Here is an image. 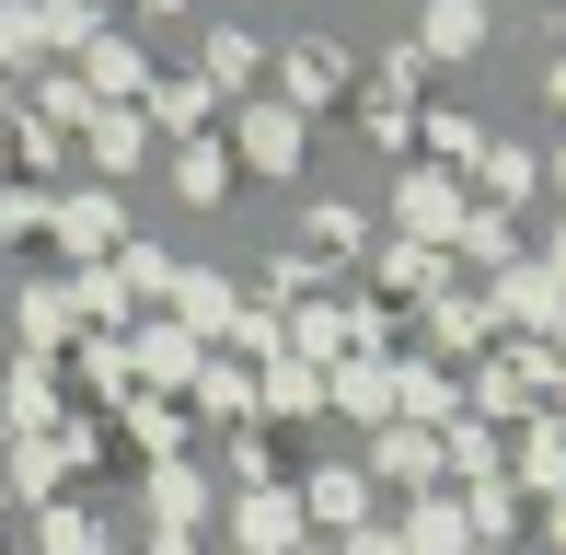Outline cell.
<instances>
[{
    "mask_svg": "<svg viewBox=\"0 0 566 555\" xmlns=\"http://www.w3.org/2000/svg\"><path fill=\"white\" fill-rule=\"evenodd\" d=\"M82 93H93V105H127V93H150L139 46H127V35H93V46H82Z\"/></svg>",
    "mask_w": 566,
    "mask_h": 555,
    "instance_id": "1",
    "label": "cell"
},
{
    "mask_svg": "<svg viewBox=\"0 0 566 555\" xmlns=\"http://www.w3.org/2000/svg\"><path fill=\"white\" fill-rule=\"evenodd\" d=\"M243 163H266V174L301 163V105L290 93H277V105H243Z\"/></svg>",
    "mask_w": 566,
    "mask_h": 555,
    "instance_id": "2",
    "label": "cell"
},
{
    "mask_svg": "<svg viewBox=\"0 0 566 555\" xmlns=\"http://www.w3.org/2000/svg\"><path fill=\"white\" fill-rule=\"evenodd\" d=\"M209 105H220V82H150V93H139V116H150V128H174V139H186Z\"/></svg>",
    "mask_w": 566,
    "mask_h": 555,
    "instance_id": "3",
    "label": "cell"
},
{
    "mask_svg": "<svg viewBox=\"0 0 566 555\" xmlns=\"http://www.w3.org/2000/svg\"><path fill=\"white\" fill-rule=\"evenodd\" d=\"M82 128H93V163H139V150H150V116L139 105H93Z\"/></svg>",
    "mask_w": 566,
    "mask_h": 555,
    "instance_id": "4",
    "label": "cell"
},
{
    "mask_svg": "<svg viewBox=\"0 0 566 555\" xmlns=\"http://www.w3.org/2000/svg\"><path fill=\"white\" fill-rule=\"evenodd\" d=\"M405 220L417 232H462V186L451 174H405Z\"/></svg>",
    "mask_w": 566,
    "mask_h": 555,
    "instance_id": "5",
    "label": "cell"
},
{
    "mask_svg": "<svg viewBox=\"0 0 566 555\" xmlns=\"http://www.w3.org/2000/svg\"><path fill=\"white\" fill-rule=\"evenodd\" d=\"M336 82H347V59H336V46H290V105H324Z\"/></svg>",
    "mask_w": 566,
    "mask_h": 555,
    "instance_id": "6",
    "label": "cell"
},
{
    "mask_svg": "<svg viewBox=\"0 0 566 555\" xmlns=\"http://www.w3.org/2000/svg\"><path fill=\"white\" fill-rule=\"evenodd\" d=\"M12 59H46V12L35 0H0V70Z\"/></svg>",
    "mask_w": 566,
    "mask_h": 555,
    "instance_id": "7",
    "label": "cell"
},
{
    "mask_svg": "<svg viewBox=\"0 0 566 555\" xmlns=\"http://www.w3.org/2000/svg\"><path fill=\"white\" fill-rule=\"evenodd\" d=\"M35 12H46V46H70V59L105 35V23H93V0H35Z\"/></svg>",
    "mask_w": 566,
    "mask_h": 555,
    "instance_id": "8",
    "label": "cell"
},
{
    "mask_svg": "<svg viewBox=\"0 0 566 555\" xmlns=\"http://www.w3.org/2000/svg\"><path fill=\"white\" fill-rule=\"evenodd\" d=\"M474 35H485L474 0H428V46H440V59H451V46H474Z\"/></svg>",
    "mask_w": 566,
    "mask_h": 555,
    "instance_id": "9",
    "label": "cell"
},
{
    "mask_svg": "<svg viewBox=\"0 0 566 555\" xmlns=\"http://www.w3.org/2000/svg\"><path fill=\"white\" fill-rule=\"evenodd\" d=\"M220 174H231V163H220L209 139H186V150H174V186H186V197H220Z\"/></svg>",
    "mask_w": 566,
    "mask_h": 555,
    "instance_id": "10",
    "label": "cell"
},
{
    "mask_svg": "<svg viewBox=\"0 0 566 555\" xmlns=\"http://www.w3.org/2000/svg\"><path fill=\"white\" fill-rule=\"evenodd\" d=\"M59 232H70V243H82V255H93V243H105V232H116V209H105V197H70V209H59Z\"/></svg>",
    "mask_w": 566,
    "mask_h": 555,
    "instance_id": "11",
    "label": "cell"
},
{
    "mask_svg": "<svg viewBox=\"0 0 566 555\" xmlns=\"http://www.w3.org/2000/svg\"><path fill=\"white\" fill-rule=\"evenodd\" d=\"M209 82H254V35H209Z\"/></svg>",
    "mask_w": 566,
    "mask_h": 555,
    "instance_id": "12",
    "label": "cell"
},
{
    "mask_svg": "<svg viewBox=\"0 0 566 555\" xmlns=\"http://www.w3.org/2000/svg\"><path fill=\"white\" fill-rule=\"evenodd\" d=\"M555 105H566V59H555Z\"/></svg>",
    "mask_w": 566,
    "mask_h": 555,
    "instance_id": "13",
    "label": "cell"
},
{
    "mask_svg": "<svg viewBox=\"0 0 566 555\" xmlns=\"http://www.w3.org/2000/svg\"><path fill=\"white\" fill-rule=\"evenodd\" d=\"M0 116H12V82H0Z\"/></svg>",
    "mask_w": 566,
    "mask_h": 555,
    "instance_id": "14",
    "label": "cell"
},
{
    "mask_svg": "<svg viewBox=\"0 0 566 555\" xmlns=\"http://www.w3.org/2000/svg\"><path fill=\"white\" fill-rule=\"evenodd\" d=\"M555 186H566V163H555Z\"/></svg>",
    "mask_w": 566,
    "mask_h": 555,
    "instance_id": "15",
    "label": "cell"
}]
</instances>
